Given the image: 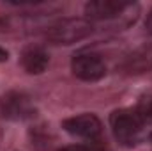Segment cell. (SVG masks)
Instances as JSON below:
<instances>
[{
    "mask_svg": "<svg viewBox=\"0 0 152 151\" xmlns=\"http://www.w3.org/2000/svg\"><path fill=\"white\" fill-rule=\"evenodd\" d=\"M140 13L138 4L120 2V0H90L85 4V18L92 23L96 21H115L127 18L134 21Z\"/></svg>",
    "mask_w": 152,
    "mask_h": 151,
    "instance_id": "6da1fadb",
    "label": "cell"
},
{
    "mask_svg": "<svg viewBox=\"0 0 152 151\" xmlns=\"http://www.w3.org/2000/svg\"><path fill=\"white\" fill-rule=\"evenodd\" d=\"M94 32V23L87 18H64L50 25L46 38L55 44H73L88 38Z\"/></svg>",
    "mask_w": 152,
    "mask_h": 151,
    "instance_id": "7a4b0ae2",
    "label": "cell"
},
{
    "mask_svg": "<svg viewBox=\"0 0 152 151\" xmlns=\"http://www.w3.org/2000/svg\"><path fill=\"white\" fill-rule=\"evenodd\" d=\"M110 124L113 135L122 144H136L143 133L145 123L140 119L134 109H118L110 115Z\"/></svg>",
    "mask_w": 152,
    "mask_h": 151,
    "instance_id": "3957f363",
    "label": "cell"
},
{
    "mask_svg": "<svg viewBox=\"0 0 152 151\" xmlns=\"http://www.w3.org/2000/svg\"><path fill=\"white\" fill-rule=\"evenodd\" d=\"M0 115L9 121H27L36 115V107L28 94L9 91L0 98Z\"/></svg>",
    "mask_w": 152,
    "mask_h": 151,
    "instance_id": "277c9868",
    "label": "cell"
},
{
    "mask_svg": "<svg viewBox=\"0 0 152 151\" xmlns=\"http://www.w3.org/2000/svg\"><path fill=\"white\" fill-rule=\"evenodd\" d=\"M71 70L75 76L85 82H96L106 75V64L99 53L94 52H80L71 61Z\"/></svg>",
    "mask_w": 152,
    "mask_h": 151,
    "instance_id": "5b68a950",
    "label": "cell"
},
{
    "mask_svg": "<svg viewBox=\"0 0 152 151\" xmlns=\"http://www.w3.org/2000/svg\"><path fill=\"white\" fill-rule=\"evenodd\" d=\"M64 130L75 137H81V139H96L101 135L103 124L99 121V117L96 114H80V115H73L67 117L62 123Z\"/></svg>",
    "mask_w": 152,
    "mask_h": 151,
    "instance_id": "8992f818",
    "label": "cell"
},
{
    "mask_svg": "<svg viewBox=\"0 0 152 151\" xmlns=\"http://www.w3.org/2000/svg\"><path fill=\"white\" fill-rule=\"evenodd\" d=\"M122 70L129 75H140L152 70V44L140 46L138 50L129 53L122 62Z\"/></svg>",
    "mask_w": 152,
    "mask_h": 151,
    "instance_id": "52a82bcc",
    "label": "cell"
},
{
    "mask_svg": "<svg viewBox=\"0 0 152 151\" xmlns=\"http://www.w3.org/2000/svg\"><path fill=\"white\" fill-rule=\"evenodd\" d=\"M50 64V55L44 48H39V46H32V48H27L23 53H21V66L27 73L30 75H41L46 71Z\"/></svg>",
    "mask_w": 152,
    "mask_h": 151,
    "instance_id": "ba28073f",
    "label": "cell"
},
{
    "mask_svg": "<svg viewBox=\"0 0 152 151\" xmlns=\"http://www.w3.org/2000/svg\"><path fill=\"white\" fill-rule=\"evenodd\" d=\"M136 114L140 115V119L145 123V126H151L152 124V94H145V96H142L138 101H136V105L133 107Z\"/></svg>",
    "mask_w": 152,
    "mask_h": 151,
    "instance_id": "9c48e42d",
    "label": "cell"
},
{
    "mask_svg": "<svg viewBox=\"0 0 152 151\" xmlns=\"http://www.w3.org/2000/svg\"><path fill=\"white\" fill-rule=\"evenodd\" d=\"M58 151H101L96 144H71V146H64Z\"/></svg>",
    "mask_w": 152,
    "mask_h": 151,
    "instance_id": "30bf717a",
    "label": "cell"
},
{
    "mask_svg": "<svg viewBox=\"0 0 152 151\" xmlns=\"http://www.w3.org/2000/svg\"><path fill=\"white\" fill-rule=\"evenodd\" d=\"M145 29H147V32L152 34V9L149 11V14H147V20H145Z\"/></svg>",
    "mask_w": 152,
    "mask_h": 151,
    "instance_id": "8fae6325",
    "label": "cell"
},
{
    "mask_svg": "<svg viewBox=\"0 0 152 151\" xmlns=\"http://www.w3.org/2000/svg\"><path fill=\"white\" fill-rule=\"evenodd\" d=\"M7 59H9V52H7L5 48L0 46V62H5Z\"/></svg>",
    "mask_w": 152,
    "mask_h": 151,
    "instance_id": "7c38bea8",
    "label": "cell"
},
{
    "mask_svg": "<svg viewBox=\"0 0 152 151\" xmlns=\"http://www.w3.org/2000/svg\"><path fill=\"white\" fill-rule=\"evenodd\" d=\"M9 151H14V150H9Z\"/></svg>",
    "mask_w": 152,
    "mask_h": 151,
    "instance_id": "4fadbf2b",
    "label": "cell"
}]
</instances>
